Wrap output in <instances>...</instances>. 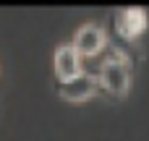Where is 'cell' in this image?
<instances>
[{
    "label": "cell",
    "instance_id": "cell-5",
    "mask_svg": "<svg viewBox=\"0 0 149 141\" xmlns=\"http://www.w3.org/2000/svg\"><path fill=\"white\" fill-rule=\"evenodd\" d=\"M147 29V13L141 8H126L118 16V31L123 37H139Z\"/></svg>",
    "mask_w": 149,
    "mask_h": 141
},
{
    "label": "cell",
    "instance_id": "cell-2",
    "mask_svg": "<svg viewBox=\"0 0 149 141\" xmlns=\"http://www.w3.org/2000/svg\"><path fill=\"white\" fill-rule=\"evenodd\" d=\"M73 47L81 55H97L105 47V31L97 24H84L73 37Z\"/></svg>",
    "mask_w": 149,
    "mask_h": 141
},
{
    "label": "cell",
    "instance_id": "cell-1",
    "mask_svg": "<svg viewBox=\"0 0 149 141\" xmlns=\"http://www.w3.org/2000/svg\"><path fill=\"white\" fill-rule=\"evenodd\" d=\"M100 81H102V86L107 92H113V94L120 97L128 89V65L123 60H118V58L107 60L102 65V71H100Z\"/></svg>",
    "mask_w": 149,
    "mask_h": 141
},
{
    "label": "cell",
    "instance_id": "cell-4",
    "mask_svg": "<svg viewBox=\"0 0 149 141\" xmlns=\"http://www.w3.org/2000/svg\"><path fill=\"white\" fill-rule=\"evenodd\" d=\"M79 71H81V63H79L76 47H73V44L58 47V52H55V73H58V78H60V81H71V78H76V76H81Z\"/></svg>",
    "mask_w": 149,
    "mask_h": 141
},
{
    "label": "cell",
    "instance_id": "cell-3",
    "mask_svg": "<svg viewBox=\"0 0 149 141\" xmlns=\"http://www.w3.org/2000/svg\"><path fill=\"white\" fill-rule=\"evenodd\" d=\"M94 89H97V81H94L89 73H81V76H76V78H71V81H60V84H58L60 97L68 99V102H81V99L92 97Z\"/></svg>",
    "mask_w": 149,
    "mask_h": 141
}]
</instances>
